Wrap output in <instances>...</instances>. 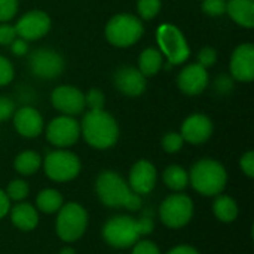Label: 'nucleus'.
<instances>
[{
	"label": "nucleus",
	"instance_id": "nucleus-1",
	"mask_svg": "<svg viewBox=\"0 0 254 254\" xmlns=\"http://www.w3.org/2000/svg\"><path fill=\"white\" fill-rule=\"evenodd\" d=\"M95 192L98 199L109 208L138 211L143 205L141 196L132 192L128 182L112 170H106L98 174L95 180Z\"/></svg>",
	"mask_w": 254,
	"mask_h": 254
},
{
	"label": "nucleus",
	"instance_id": "nucleus-2",
	"mask_svg": "<svg viewBox=\"0 0 254 254\" xmlns=\"http://www.w3.org/2000/svg\"><path fill=\"white\" fill-rule=\"evenodd\" d=\"M80 135L91 147L106 150L118 143L119 125L104 109L88 110L80 122Z\"/></svg>",
	"mask_w": 254,
	"mask_h": 254
},
{
	"label": "nucleus",
	"instance_id": "nucleus-3",
	"mask_svg": "<svg viewBox=\"0 0 254 254\" xmlns=\"http://www.w3.org/2000/svg\"><path fill=\"white\" fill-rule=\"evenodd\" d=\"M189 185L202 196H217L228 185L226 168L216 159H199L189 171Z\"/></svg>",
	"mask_w": 254,
	"mask_h": 254
},
{
	"label": "nucleus",
	"instance_id": "nucleus-4",
	"mask_svg": "<svg viewBox=\"0 0 254 254\" xmlns=\"http://www.w3.org/2000/svg\"><path fill=\"white\" fill-rule=\"evenodd\" d=\"M144 33L141 19L131 13H118L112 16L104 28L106 39L116 48H129L135 45Z\"/></svg>",
	"mask_w": 254,
	"mask_h": 254
},
{
	"label": "nucleus",
	"instance_id": "nucleus-5",
	"mask_svg": "<svg viewBox=\"0 0 254 254\" xmlns=\"http://www.w3.org/2000/svg\"><path fill=\"white\" fill-rule=\"evenodd\" d=\"M156 43L159 48V52L164 58H167V63L171 65L183 64L190 57V48L189 43L183 34V31L170 22H164L156 30Z\"/></svg>",
	"mask_w": 254,
	"mask_h": 254
},
{
	"label": "nucleus",
	"instance_id": "nucleus-6",
	"mask_svg": "<svg viewBox=\"0 0 254 254\" xmlns=\"http://www.w3.org/2000/svg\"><path fill=\"white\" fill-rule=\"evenodd\" d=\"M88 213L83 205L77 202H67L57 213L55 231L61 241L76 243L80 240L88 228Z\"/></svg>",
	"mask_w": 254,
	"mask_h": 254
},
{
	"label": "nucleus",
	"instance_id": "nucleus-7",
	"mask_svg": "<svg viewBox=\"0 0 254 254\" xmlns=\"http://www.w3.org/2000/svg\"><path fill=\"white\" fill-rule=\"evenodd\" d=\"M103 240L113 249H131L141 240L137 219L129 216H113L103 226Z\"/></svg>",
	"mask_w": 254,
	"mask_h": 254
},
{
	"label": "nucleus",
	"instance_id": "nucleus-8",
	"mask_svg": "<svg viewBox=\"0 0 254 254\" xmlns=\"http://www.w3.org/2000/svg\"><path fill=\"white\" fill-rule=\"evenodd\" d=\"M42 165H43L46 177L58 183L74 180L80 174V170H82L79 156L65 149L49 152L46 158L42 161Z\"/></svg>",
	"mask_w": 254,
	"mask_h": 254
},
{
	"label": "nucleus",
	"instance_id": "nucleus-9",
	"mask_svg": "<svg viewBox=\"0 0 254 254\" xmlns=\"http://www.w3.org/2000/svg\"><path fill=\"white\" fill-rule=\"evenodd\" d=\"M193 201L182 192L167 196L159 207L161 222L170 229H180L189 225L193 217Z\"/></svg>",
	"mask_w": 254,
	"mask_h": 254
},
{
	"label": "nucleus",
	"instance_id": "nucleus-10",
	"mask_svg": "<svg viewBox=\"0 0 254 254\" xmlns=\"http://www.w3.org/2000/svg\"><path fill=\"white\" fill-rule=\"evenodd\" d=\"M46 140L58 147L67 149L76 144L80 138V124L74 119V116L61 115L54 118L46 127Z\"/></svg>",
	"mask_w": 254,
	"mask_h": 254
},
{
	"label": "nucleus",
	"instance_id": "nucleus-11",
	"mask_svg": "<svg viewBox=\"0 0 254 254\" xmlns=\"http://www.w3.org/2000/svg\"><path fill=\"white\" fill-rule=\"evenodd\" d=\"M28 67L39 79H55L64 70V58L54 49L40 48L30 54Z\"/></svg>",
	"mask_w": 254,
	"mask_h": 254
},
{
	"label": "nucleus",
	"instance_id": "nucleus-12",
	"mask_svg": "<svg viewBox=\"0 0 254 254\" xmlns=\"http://www.w3.org/2000/svg\"><path fill=\"white\" fill-rule=\"evenodd\" d=\"M51 16L45 10L33 9L18 19L15 30L18 37L27 42H34L46 36L51 30Z\"/></svg>",
	"mask_w": 254,
	"mask_h": 254
},
{
	"label": "nucleus",
	"instance_id": "nucleus-13",
	"mask_svg": "<svg viewBox=\"0 0 254 254\" xmlns=\"http://www.w3.org/2000/svg\"><path fill=\"white\" fill-rule=\"evenodd\" d=\"M51 103L52 106L67 116H76L85 110V94L70 85L57 86L51 92Z\"/></svg>",
	"mask_w": 254,
	"mask_h": 254
},
{
	"label": "nucleus",
	"instance_id": "nucleus-14",
	"mask_svg": "<svg viewBox=\"0 0 254 254\" xmlns=\"http://www.w3.org/2000/svg\"><path fill=\"white\" fill-rule=\"evenodd\" d=\"M156 182H158V171H156V167L150 161L140 159L131 167L128 186L137 195L140 196L149 195L155 189Z\"/></svg>",
	"mask_w": 254,
	"mask_h": 254
},
{
	"label": "nucleus",
	"instance_id": "nucleus-15",
	"mask_svg": "<svg viewBox=\"0 0 254 254\" xmlns=\"http://www.w3.org/2000/svg\"><path fill=\"white\" fill-rule=\"evenodd\" d=\"M213 122L211 119L204 113H192L189 115L180 128V134L185 140V143L190 144H202L210 140L213 134Z\"/></svg>",
	"mask_w": 254,
	"mask_h": 254
},
{
	"label": "nucleus",
	"instance_id": "nucleus-16",
	"mask_svg": "<svg viewBox=\"0 0 254 254\" xmlns=\"http://www.w3.org/2000/svg\"><path fill=\"white\" fill-rule=\"evenodd\" d=\"M118 91L127 97H140L147 88V77L132 65H122L113 77Z\"/></svg>",
	"mask_w": 254,
	"mask_h": 254
},
{
	"label": "nucleus",
	"instance_id": "nucleus-17",
	"mask_svg": "<svg viewBox=\"0 0 254 254\" xmlns=\"http://www.w3.org/2000/svg\"><path fill=\"white\" fill-rule=\"evenodd\" d=\"M231 74L235 80L249 83L254 79V45L241 43L235 48L229 63Z\"/></svg>",
	"mask_w": 254,
	"mask_h": 254
},
{
	"label": "nucleus",
	"instance_id": "nucleus-18",
	"mask_svg": "<svg viewBox=\"0 0 254 254\" xmlns=\"http://www.w3.org/2000/svg\"><path fill=\"white\" fill-rule=\"evenodd\" d=\"M208 71L198 63L186 65L177 76V86L179 89L189 95V97H196L205 91L208 86Z\"/></svg>",
	"mask_w": 254,
	"mask_h": 254
},
{
	"label": "nucleus",
	"instance_id": "nucleus-19",
	"mask_svg": "<svg viewBox=\"0 0 254 254\" xmlns=\"http://www.w3.org/2000/svg\"><path fill=\"white\" fill-rule=\"evenodd\" d=\"M13 127L21 137L36 138L43 132V118L39 110L31 106H24L13 113Z\"/></svg>",
	"mask_w": 254,
	"mask_h": 254
},
{
	"label": "nucleus",
	"instance_id": "nucleus-20",
	"mask_svg": "<svg viewBox=\"0 0 254 254\" xmlns=\"http://www.w3.org/2000/svg\"><path fill=\"white\" fill-rule=\"evenodd\" d=\"M9 214L12 225L22 232H31L39 225V211L28 202H16L13 207H10Z\"/></svg>",
	"mask_w": 254,
	"mask_h": 254
},
{
	"label": "nucleus",
	"instance_id": "nucleus-21",
	"mask_svg": "<svg viewBox=\"0 0 254 254\" xmlns=\"http://www.w3.org/2000/svg\"><path fill=\"white\" fill-rule=\"evenodd\" d=\"M226 13L243 28L254 27V0H226Z\"/></svg>",
	"mask_w": 254,
	"mask_h": 254
},
{
	"label": "nucleus",
	"instance_id": "nucleus-22",
	"mask_svg": "<svg viewBox=\"0 0 254 254\" xmlns=\"http://www.w3.org/2000/svg\"><path fill=\"white\" fill-rule=\"evenodd\" d=\"M213 213L217 220L222 223H232L238 217V204L237 201L229 195H217L213 202Z\"/></svg>",
	"mask_w": 254,
	"mask_h": 254
},
{
	"label": "nucleus",
	"instance_id": "nucleus-23",
	"mask_svg": "<svg viewBox=\"0 0 254 254\" xmlns=\"http://www.w3.org/2000/svg\"><path fill=\"white\" fill-rule=\"evenodd\" d=\"M164 67V57L156 48H146L138 57V70L146 76L152 77Z\"/></svg>",
	"mask_w": 254,
	"mask_h": 254
},
{
	"label": "nucleus",
	"instance_id": "nucleus-24",
	"mask_svg": "<svg viewBox=\"0 0 254 254\" xmlns=\"http://www.w3.org/2000/svg\"><path fill=\"white\" fill-rule=\"evenodd\" d=\"M42 158L37 152L34 150H24L21 153L16 155V158L13 159V168L18 174L28 177L33 176L39 171V168L42 167Z\"/></svg>",
	"mask_w": 254,
	"mask_h": 254
},
{
	"label": "nucleus",
	"instance_id": "nucleus-25",
	"mask_svg": "<svg viewBox=\"0 0 254 254\" xmlns=\"http://www.w3.org/2000/svg\"><path fill=\"white\" fill-rule=\"evenodd\" d=\"M164 185L173 192H183L189 186V173L180 165H168L162 173Z\"/></svg>",
	"mask_w": 254,
	"mask_h": 254
},
{
	"label": "nucleus",
	"instance_id": "nucleus-26",
	"mask_svg": "<svg viewBox=\"0 0 254 254\" xmlns=\"http://www.w3.org/2000/svg\"><path fill=\"white\" fill-rule=\"evenodd\" d=\"M64 198L57 189H43L36 196V208L43 214H54L63 207Z\"/></svg>",
	"mask_w": 254,
	"mask_h": 254
},
{
	"label": "nucleus",
	"instance_id": "nucleus-27",
	"mask_svg": "<svg viewBox=\"0 0 254 254\" xmlns=\"http://www.w3.org/2000/svg\"><path fill=\"white\" fill-rule=\"evenodd\" d=\"M4 192H6L7 198L10 199V202H12V201H13V202H22V201L28 196L30 188H28V185H27L25 180H22V179H15V180L9 182V185H7V188H6Z\"/></svg>",
	"mask_w": 254,
	"mask_h": 254
},
{
	"label": "nucleus",
	"instance_id": "nucleus-28",
	"mask_svg": "<svg viewBox=\"0 0 254 254\" xmlns=\"http://www.w3.org/2000/svg\"><path fill=\"white\" fill-rule=\"evenodd\" d=\"M162 7V0H138L137 12L141 19H153Z\"/></svg>",
	"mask_w": 254,
	"mask_h": 254
},
{
	"label": "nucleus",
	"instance_id": "nucleus-29",
	"mask_svg": "<svg viewBox=\"0 0 254 254\" xmlns=\"http://www.w3.org/2000/svg\"><path fill=\"white\" fill-rule=\"evenodd\" d=\"M185 140L180 132H167L162 137V149L167 153H177L182 150Z\"/></svg>",
	"mask_w": 254,
	"mask_h": 254
},
{
	"label": "nucleus",
	"instance_id": "nucleus-30",
	"mask_svg": "<svg viewBox=\"0 0 254 254\" xmlns=\"http://www.w3.org/2000/svg\"><path fill=\"white\" fill-rule=\"evenodd\" d=\"M104 104H106V97H104V92L101 89L92 88L85 94V106L89 110L104 109Z\"/></svg>",
	"mask_w": 254,
	"mask_h": 254
},
{
	"label": "nucleus",
	"instance_id": "nucleus-31",
	"mask_svg": "<svg viewBox=\"0 0 254 254\" xmlns=\"http://www.w3.org/2000/svg\"><path fill=\"white\" fill-rule=\"evenodd\" d=\"M201 7L210 16H222L226 13V0H202Z\"/></svg>",
	"mask_w": 254,
	"mask_h": 254
},
{
	"label": "nucleus",
	"instance_id": "nucleus-32",
	"mask_svg": "<svg viewBox=\"0 0 254 254\" xmlns=\"http://www.w3.org/2000/svg\"><path fill=\"white\" fill-rule=\"evenodd\" d=\"M19 7V0H0V22L10 21Z\"/></svg>",
	"mask_w": 254,
	"mask_h": 254
},
{
	"label": "nucleus",
	"instance_id": "nucleus-33",
	"mask_svg": "<svg viewBox=\"0 0 254 254\" xmlns=\"http://www.w3.org/2000/svg\"><path fill=\"white\" fill-rule=\"evenodd\" d=\"M15 77L13 64L3 55H0V86L9 85Z\"/></svg>",
	"mask_w": 254,
	"mask_h": 254
},
{
	"label": "nucleus",
	"instance_id": "nucleus-34",
	"mask_svg": "<svg viewBox=\"0 0 254 254\" xmlns=\"http://www.w3.org/2000/svg\"><path fill=\"white\" fill-rule=\"evenodd\" d=\"M217 61V51L211 46H204L199 52H198V64L202 65L204 68H208L211 65H214Z\"/></svg>",
	"mask_w": 254,
	"mask_h": 254
},
{
	"label": "nucleus",
	"instance_id": "nucleus-35",
	"mask_svg": "<svg viewBox=\"0 0 254 254\" xmlns=\"http://www.w3.org/2000/svg\"><path fill=\"white\" fill-rule=\"evenodd\" d=\"M131 254H162L159 247L150 241V240H138L132 246V253Z\"/></svg>",
	"mask_w": 254,
	"mask_h": 254
},
{
	"label": "nucleus",
	"instance_id": "nucleus-36",
	"mask_svg": "<svg viewBox=\"0 0 254 254\" xmlns=\"http://www.w3.org/2000/svg\"><path fill=\"white\" fill-rule=\"evenodd\" d=\"M15 101L9 97L0 95V122L10 119L15 113Z\"/></svg>",
	"mask_w": 254,
	"mask_h": 254
},
{
	"label": "nucleus",
	"instance_id": "nucleus-37",
	"mask_svg": "<svg viewBox=\"0 0 254 254\" xmlns=\"http://www.w3.org/2000/svg\"><path fill=\"white\" fill-rule=\"evenodd\" d=\"M240 168L243 170V173L249 177L253 179L254 177V152L249 150L246 152L241 159H240Z\"/></svg>",
	"mask_w": 254,
	"mask_h": 254
},
{
	"label": "nucleus",
	"instance_id": "nucleus-38",
	"mask_svg": "<svg viewBox=\"0 0 254 254\" xmlns=\"http://www.w3.org/2000/svg\"><path fill=\"white\" fill-rule=\"evenodd\" d=\"M16 30L15 25H9V24H0V45H10L15 39H16Z\"/></svg>",
	"mask_w": 254,
	"mask_h": 254
},
{
	"label": "nucleus",
	"instance_id": "nucleus-39",
	"mask_svg": "<svg viewBox=\"0 0 254 254\" xmlns=\"http://www.w3.org/2000/svg\"><path fill=\"white\" fill-rule=\"evenodd\" d=\"M137 222H138V228H140L141 237H147V235H150L155 231V222H153L152 216L144 214L140 219H137Z\"/></svg>",
	"mask_w": 254,
	"mask_h": 254
},
{
	"label": "nucleus",
	"instance_id": "nucleus-40",
	"mask_svg": "<svg viewBox=\"0 0 254 254\" xmlns=\"http://www.w3.org/2000/svg\"><path fill=\"white\" fill-rule=\"evenodd\" d=\"M10 51L13 55L16 57H24L27 52H28V42L21 39V37H16L12 43H10Z\"/></svg>",
	"mask_w": 254,
	"mask_h": 254
},
{
	"label": "nucleus",
	"instance_id": "nucleus-41",
	"mask_svg": "<svg viewBox=\"0 0 254 254\" xmlns=\"http://www.w3.org/2000/svg\"><path fill=\"white\" fill-rule=\"evenodd\" d=\"M216 91H219L220 94H226L234 88L232 79H229L228 76H220L216 79V85H214Z\"/></svg>",
	"mask_w": 254,
	"mask_h": 254
},
{
	"label": "nucleus",
	"instance_id": "nucleus-42",
	"mask_svg": "<svg viewBox=\"0 0 254 254\" xmlns=\"http://www.w3.org/2000/svg\"><path fill=\"white\" fill-rule=\"evenodd\" d=\"M9 210H10V199L7 198L6 192L0 189V220L9 214Z\"/></svg>",
	"mask_w": 254,
	"mask_h": 254
},
{
	"label": "nucleus",
	"instance_id": "nucleus-43",
	"mask_svg": "<svg viewBox=\"0 0 254 254\" xmlns=\"http://www.w3.org/2000/svg\"><path fill=\"white\" fill-rule=\"evenodd\" d=\"M167 254H199V252L188 244H182V246H176L174 249H171Z\"/></svg>",
	"mask_w": 254,
	"mask_h": 254
},
{
	"label": "nucleus",
	"instance_id": "nucleus-44",
	"mask_svg": "<svg viewBox=\"0 0 254 254\" xmlns=\"http://www.w3.org/2000/svg\"><path fill=\"white\" fill-rule=\"evenodd\" d=\"M58 254H76V250L71 249V247H63Z\"/></svg>",
	"mask_w": 254,
	"mask_h": 254
}]
</instances>
